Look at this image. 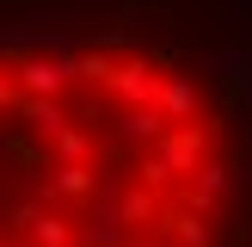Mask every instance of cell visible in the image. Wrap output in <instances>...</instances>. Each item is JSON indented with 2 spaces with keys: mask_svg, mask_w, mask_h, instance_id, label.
Wrapping results in <instances>:
<instances>
[{
  "mask_svg": "<svg viewBox=\"0 0 252 247\" xmlns=\"http://www.w3.org/2000/svg\"><path fill=\"white\" fill-rule=\"evenodd\" d=\"M228 210L234 124L185 49L0 37V247H216Z\"/></svg>",
  "mask_w": 252,
  "mask_h": 247,
  "instance_id": "obj_1",
  "label": "cell"
}]
</instances>
